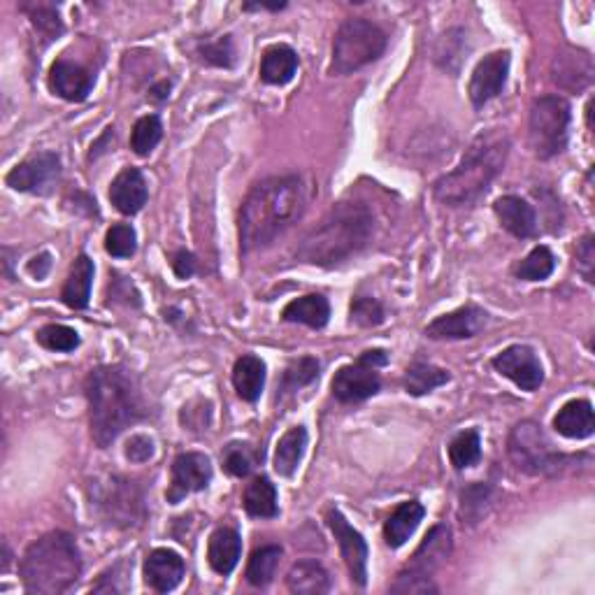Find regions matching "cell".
<instances>
[{
  "mask_svg": "<svg viewBox=\"0 0 595 595\" xmlns=\"http://www.w3.org/2000/svg\"><path fill=\"white\" fill-rule=\"evenodd\" d=\"M307 207V191L298 175L268 177L252 186L240 210V247L256 252L275 242Z\"/></svg>",
  "mask_w": 595,
  "mask_h": 595,
  "instance_id": "1",
  "label": "cell"
},
{
  "mask_svg": "<svg viewBox=\"0 0 595 595\" xmlns=\"http://www.w3.org/2000/svg\"><path fill=\"white\" fill-rule=\"evenodd\" d=\"M89 424L96 447L107 449L128 426L147 417L138 377L121 365H100L86 375Z\"/></svg>",
  "mask_w": 595,
  "mask_h": 595,
  "instance_id": "2",
  "label": "cell"
},
{
  "mask_svg": "<svg viewBox=\"0 0 595 595\" xmlns=\"http://www.w3.org/2000/svg\"><path fill=\"white\" fill-rule=\"evenodd\" d=\"M510 154V135L500 128L479 133L456 170L435 182V198L447 207H468L489 191Z\"/></svg>",
  "mask_w": 595,
  "mask_h": 595,
  "instance_id": "3",
  "label": "cell"
},
{
  "mask_svg": "<svg viewBox=\"0 0 595 595\" xmlns=\"http://www.w3.org/2000/svg\"><path fill=\"white\" fill-rule=\"evenodd\" d=\"M375 233V217L363 203H338L324 221L303 240L296 256L303 263L333 265L349 261L370 245Z\"/></svg>",
  "mask_w": 595,
  "mask_h": 595,
  "instance_id": "4",
  "label": "cell"
},
{
  "mask_svg": "<svg viewBox=\"0 0 595 595\" xmlns=\"http://www.w3.org/2000/svg\"><path fill=\"white\" fill-rule=\"evenodd\" d=\"M82 575V556L73 535L54 530L24 551L19 563L21 584L28 593L59 595L73 589Z\"/></svg>",
  "mask_w": 595,
  "mask_h": 595,
  "instance_id": "5",
  "label": "cell"
},
{
  "mask_svg": "<svg viewBox=\"0 0 595 595\" xmlns=\"http://www.w3.org/2000/svg\"><path fill=\"white\" fill-rule=\"evenodd\" d=\"M386 49V33L363 17L347 19L335 33L333 75H351L375 63Z\"/></svg>",
  "mask_w": 595,
  "mask_h": 595,
  "instance_id": "6",
  "label": "cell"
},
{
  "mask_svg": "<svg viewBox=\"0 0 595 595\" xmlns=\"http://www.w3.org/2000/svg\"><path fill=\"white\" fill-rule=\"evenodd\" d=\"M91 505L110 526L131 528L145 519V496L131 479L110 475L96 479L89 486Z\"/></svg>",
  "mask_w": 595,
  "mask_h": 595,
  "instance_id": "7",
  "label": "cell"
},
{
  "mask_svg": "<svg viewBox=\"0 0 595 595\" xmlns=\"http://www.w3.org/2000/svg\"><path fill=\"white\" fill-rule=\"evenodd\" d=\"M570 105L561 96H542L533 100L528 119L530 147L537 159H554L568 145Z\"/></svg>",
  "mask_w": 595,
  "mask_h": 595,
  "instance_id": "8",
  "label": "cell"
},
{
  "mask_svg": "<svg viewBox=\"0 0 595 595\" xmlns=\"http://www.w3.org/2000/svg\"><path fill=\"white\" fill-rule=\"evenodd\" d=\"M507 451H510L514 468L526 475H554L565 461V456L558 454L537 421H519L507 440Z\"/></svg>",
  "mask_w": 595,
  "mask_h": 595,
  "instance_id": "9",
  "label": "cell"
},
{
  "mask_svg": "<svg viewBox=\"0 0 595 595\" xmlns=\"http://www.w3.org/2000/svg\"><path fill=\"white\" fill-rule=\"evenodd\" d=\"M61 179V159L52 152L35 154L21 161L17 168L7 172L5 182L10 189L35 196H49Z\"/></svg>",
  "mask_w": 595,
  "mask_h": 595,
  "instance_id": "10",
  "label": "cell"
},
{
  "mask_svg": "<svg viewBox=\"0 0 595 595\" xmlns=\"http://www.w3.org/2000/svg\"><path fill=\"white\" fill-rule=\"evenodd\" d=\"M212 482V463L205 454L198 451H186L179 454L172 463V479L168 489V503L177 505L179 500H184L189 493L207 489V484Z\"/></svg>",
  "mask_w": 595,
  "mask_h": 595,
  "instance_id": "11",
  "label": "cell"
},
{
  "mask_svg": "<svg viewBox=\"0 0 595 595\" xmlns=\"http://www.w3.org/2000/svg\"><path fill=\"white\" fill-rule=\"evenodd\" d=\"M493 368L510 379L521 391H537L544 382V370L537 354L523 344H512L493 358Z\"/></svg>",
  "mask_w": 595,
  "mask_h": 595,
  "instance_id": "12",
  "label": "cell"
},
{
  "mask_svg": "<svg viewBox=\"0 0 595 595\" xmlns=\"http://www.w3.org/2000/svg\"><path fill=\"white\" fill-rule=\"evenodd\" d=\"M328 526H331L335 540L340 544L351 582L363 589L368 584V544H365L363 535L358 530L349 526V521L338 510L328 512Z\"/></svg>",
  "mask_w": 595,
  "mask_h": 595,
  "instance_id": "13",
  "label": "cell"
},
{
  "mask_svg": "<svg viewBox=\"0 0 595 595\" xmlns=\"http://www.w3.org/2000/svg\"><path fill=\"white\" fill-rule=\"evenodd\" d=\"M489 326V314L477 305L458 307L456 312L442 314L426 326L430 340H470Z\"/></svg>",
  "mask_w": 595,
  "mask_h": 595,
  "instance_id": "14",
  "label": "cell"
},
{
  "mask_svg": "<svg viewBox=\"0 0 595 595\" xmlns=\"http://www.w3.org/2000/svg\"><path fill=\"white\" fill-rule=\"evenodd\" d=\"M510 75V52H493L477 63L470 80V100L475 107H484L500 96Z\"/></svg>",
  "mask_w": 595,
  "mask_h": 595,
  "instance_id": "15",
  "label": "cell"
},
{
  "mask_svg": "<svg viewBox=\"0 0 595 595\" xmlns=\"http://www.w3.org/2000/svg\"><path fill=\"white\" fill-rule=\"evenodd\" d=\"M379 375H377V368H372V365L358 361L354 365H344L338 372H335L333 377V396L340 400V403H363V400H368L375 396L379 391Z\"/></svg>",
  "mask_w": 595,
  "mask_h": 595,
  "instance_id": "16",
  "label": "cell"
},
{
  "mask_svg": "<svg viewBox=\"0 0 595 595\" xmlns=\"http://www.w3.org/2000/svg\"><path fill=\"white\" fill-rule=\"evenodd\" d=\"M49 89L70 103H82L93 89V75L80 63L61 59L49 70Z\"/></svg>",
  "mask_w": 595,
  "mask_h": 595,
  "instance_id": "17",
  "label": "cell"
},
{
  "mask_svg": "<svg viewBox=\"0 0 595 595\" xmlns=\"http://www.w3.org/2000/svg\"><path fill=\"white\" fill-rule=\"evenodd\" d=\"M184 570V558L177 551L154 549L145 561V582L156 593H168L182 582Z\"/></svg>",
  "mask_w": 595,
  "mask_h": 595,
  "instance_id": "18",
  "label": "cell"
},
{
  "mask_svg": "<svg viewBox=\"0 0 595 595\" xmlns=\"http://www.w3.org/2000/svg\"><path fill=\"white\" fill-rule=\"evenodd\" d=\"M147 182L138 168H124L110 186V200L121 214L133 217L147 203Z\"/></svg>",
  "mask_w": 595,
  "mask_h": 595,
  "instance_id": "19",
  "label": "cell"
},
{
  "mask_svg": "<svg viewBox=\"0 0 595 595\" xmlns=\"http://www.w3.org/2000/svg\"><path fill=\"white\" fill-rule=\"evenodd\" d=\"M493 210H496L505 231H510L514 238L526 240L537 233V217L528 200L519 196H503L496 200Z\"/></svg>",
  "mask_w": 595,
  "mask_h": 595,
  "instance_id": "20",
  "label": "cell"
},
{
  "mask_svg": "<svg viewBox=\"0 0 595 595\" xmlns=\"http://www.w3.org/2000/svg\"><path fill=\"white\" fill-rule=\"evenodd\" d=\"M449 554H451V530L449 526L440 523V526H435L424 537V542H421L419 549L414 551L412 561L407 568L430 575V572L437 570L444 561H447Z\"/></svg>",
  "mask_w": 595,
  "mask_h": 595,
  "instance_id": "21",
  "label": "cell"
},
{
  "mask_svg": "<svg viewBox=\"0 0 595 595\" xmlns=\"http://www.w3.org/2000/svg\"><path fill=\"white\" fill-rule=\"evenodd\" d=\"M242 554V540L238 530L233 528H217L207 542V561L210 568L221 577H228L235 570Z\"/></svg>",
  "mask_w": 595,
  "mask_h": 595,
  "instance_id": "22",
  "label": "cell"
},
{
  "mask_svg": "<svg viewBox=\"0 0 595 595\" xmlns=\"http://www.w3.org/2000/svg\"><path fill=\"white\" fill-rule=\"evenodd\" d=\"M554 428L556 433L568 437V440H584V437H591L595 430L593 405L589 400H570V403L563 405V410L556 414Z\"/></svg>",
  "mask_w": 595,
  "mask_h": 595,
  "instance_id": "23",
  "label": "cell"
},
{
  "mask_svg": "<svg viewBox=\"0 0 595 595\" xmlns=\"http://www.w3.org/2000/svg\"><path fill=\"white\" fill-rule=\"evenodd\" d=\"M424 505L417 503V500H410V503H403L396 507L389 519L384 523V540L391 549L403 547V544L410 540V535L419 528V523L424 521Z\"/></svg>",
  "mask_w": 595,
  "mask_h": 595,
  "instance_id": "24",
  "label": "cell"
},
{
  "mask_svg": "<svg viewBox=\"0 0 595 595\" xmlns=\"http://www.w3.org/2000/svg\"><path fill=\"white\" fill-rule=\"evenodd\" d=\"M93 272H96V268H93L91 258L86 254L77 256V261L73 263V268H70V275L61 291L63 303H66L70 310H84V307L89 305Z\"/></svg>",
  "mask_w": 595,
  "mask_h": 595,
  "instance_id": "25",
  "label": "cell"
},
{
  "mask_svg": "<svg viewBox=\"0 0 595 595\" xmlns=\"http://www.w3.org/2000/svg\"><path fill=\"white\" fill-rule=\"evenodd\" d=\"M282 317L284 321H289V324H303L319 331V328H324L328 319H331V305H328V300L319 296V293H310V296L291 300V303L284 307Z\"/></svg>",
  "mask_w": 595,
  "mask_h": 595,
  "instance_id": "26",
  "label": "cell"
},
{
  "mask_svg": "<svg viewBox=\"0 0 595 595\" xmlns=\"http://www.w3.org/2000/svg\"><path fill=\"white\" fill-rule=\"evenodd\" d=\"M233 386L242 400L256 403L265 386V363L261 358L252 354L238 358L233 368Z\"/></svg>",
  "mask_w": 595,
  "mask_h": 595,
  "instance_id": "27",
  "label": "cell"
},
{
  "mask_svg": "<svg viewBox=\"0 0 595 595\" xmlns=\"http://www.w3.org/2000/svg\"><path fill=\"white\" fill-rule=\"evenodd\" d=\"M286 586L298 595H321L331 591V577L317 561H300L286 575Z\"/></svg>",
  "mask_w": 595,
  "mask_h": 595,
  "instance_id": "28",
  "label": "cell"
},
{
  "mask_svg": "<svg viewBox=\"0 0 595 595\" xmlns=\"http://www.w3.org/2000/svg\"><path fill=\"white\" fill-rule=\"evenodd\" d=\"M298 70V54L291 47H270L261 59V80L265 84H289Z\"/></svg>",
  "mask_w": 595,
  "mask_h": 595,
  "instance_id": "29",
  "label": "cell"
},
{
  "mask_svg": "<svg viewBox=\"0 0 595 595\" xmlns=\"http://www.w3.org/2000/svg\"><path fill=\"white\" fill-rule=\"evenodd\" d=\"M307 447V430L303 426H293L279 437L275 451V470L277 475L291 477L298 470L300 458Z\"/></svg>",
  "mask_w": 595,
  "mask_h": 595,
  "instance_id": "30",
  "label": "cell"
},
{
  "mask_svg": "<svg viewBox=\"0 0 595 595\" xmlns=\"http://www.w3.org/2000/svg\"><path fill=\"white\" fill-rule=\"evenodd\" d=\"M247 514L256 516V519H275L279 514L277 505V489L268 477H256L247 484L245 496H242Z\"/></svg>",
  "mask_w": 595,
  "mask_h": 595,
  "instance_id": "31",
  "label": "cell"
},
{
  "mask_svg": "<svg viewBox=\"0 0 595 595\" xmlns=\"http://www.w3.org/2000/svg\"><path fill=\"white\" fill-rule=\"evenodd\" d=\"M451 379V375L447 370L437 368V365H430V363H412L410 368L405 372V389L407 393H412V396H426V393L440 389Z\"/></svg>",
  "mask_w": 595,
  "mask_h": 595,
  "instance_id": "32",
  "label": "cell"
},
{
  "mask_svg": "<svg viewBox=\"0 0 595 595\" xmlns=\"http://www.w3.org/2000/svg\"><path fill=\"white\" fill-rule=\"evenodd\" d=\"M279 561H282V547L277 544H265L256 549L247 565V582L252 586H268L275 577Z\"/></svg>",
  "mask_w": 595,
  "mask_h": 595,
  "instance_id": "33",
  "label": "cell"
},
{
  "mask_svg": "<svg viewBox=\"0 0 595 595\" xmlns=\"http://www.w3.org/2000/svg\"><path fill=\"white\" fill-rule=\"evenodd\" d=\"M449 458L456 470L472 468L479 458H482V440H479L477 430H463L454 437L449 444Z\"/></svg>",
  "mask_w": 595,
  "mask_h": 595,
  "instance_id": "34",
  "label": "cell"
},
{
  "mask_svg": "<svg viewBox=\"0 0 595 595\" xmlns=\"http://www.w3.org/2000/svg\"><path fill=\"white\" fill-rule=\"evenodd\" d=\"M556 268V258L549 252V247H535L523 261L516 265V277L526 282H542Z\"/></svg>",
  "mask_w": 595,
  "mask_h": 595,
  "instance_id": "35",
  "label": "cell"
},
{
  "mask_svg": "<svg viewBox=\"0 0 595 595\" xmlns=\"http://www.w3.org/2000/svg\"><path fill=\"white\" fill-rule=\"evenodd\" d=\"M163 138V124L156 114H147V117L138 119V124L133 126L131 135V149L135 154L147 156L152 154L156 145H159Z\"/></svg>",
  "mask_w": 595,
  "mask_h": 595,
  "instance_id": "36",
  "label": "cell"
},
{
  "mask_svg": "<svg viewBox=\"0 0 595 595\" xmlns=\"http://www.w3.org/2000/svg\"><path fill=\"white\" fill-rule=\"evenodd\" d=\"M319 361L312 356H305V358H298V361L289 363V368L284 370L282 375V386H279V391L282 393H293L298 389H303V386L312 384L314 379L319 377Z\"/></svg>",
  "mask_w": 595,
  "mask_h": 595,
  "instance_id": "37",
  "label": "cell"
},
{
  "mask_svg": "<svg viewBox=\"0 0 595 595\" xmlns=\"http://www.w3.org/2000/svg\"><path fill=\"white\" fill-rule=\"evenodd\" d=\"M554 68H558V70H554V73H556L554 80L558 84H563L565 77H577L575 82H577L579 89H584V86L589 84L591 77H593L591 59H589V54H584V52H577L572 56H558Z\"/></svg>",
  "mask_w": 595,
  "mask_h": 595,
  "instance_id": "38",
  "label": "cell"
},
{
  "mask_svg": "<svg viewBox=\"0 0 595 595\" xmlns=\"http://www.w3.org/2000/svg\"><path fill=\"white\" fill-rule=\"evenodd\" d=\"M221 461H224V468L228 475L247 477L256 465V454L254 449L245 442H231L228 447H224V451H221Z\"/></svg>",
  "mask_w": 595,
  "mask_h": 595,
  "instance_id": "39",
  "label": "cell"
},
{
  "mask_svg": "<svg viewBox=\"0 0 595 595\" xmlns=\"http://www.w3.org/2000/svg\"><path fill=\"white\" fill-rule=\"evenodd\" d=\"M21 12H26L31 17L33 26L42 31L49 38H56V35L63 33V21L59 17V10L54 5L47 3H26L21 5Z\"/></svg>",
  "mask_w": 595,
  "mask_h": 595,
  "instance_id": "40",
  "label": "cell"
},
{
  "mask_svg": "<svg viewBox=\"0 0 595 595\" xmlns=\"http://www.w3.org/2000/svg\"><path fill=\"white\" fill-rule=\"evenodd\" d=\"M38 342L49 351H75L80 347V335H77L75 328L49 324L38 331Z\"/></svg>",
  "mask_w": 595,
  "mask_h": 595,
  "instance_id": "41",
  "label": "cell"
},
{
  "mask_svg": "<svg viewBox=\"0 0 595 595\" xmlns=\"http://www.w3.org/2000/svg\"><path fill=\"white\" fill-rule=\"evenodd\" d=\"M105 249L114 258H131L138 249V238L128 224H114L105 235Z\"/></svg>",
  "mask_w": 595,
  "mask_h": 595,
  "instance_id": "42",
  "label": "cell"
},
{
  "mask_svg": "<svg viewBox=\"0 0 595 595\" xmlns=\"http://www.w3.org/2000/svg\"><path fill=\"white\" fill-rule=\"evenodd\" d=\"M200 61L207 63V66H219V68H231L235 61V49L231 35H224V38L205 42V45L198 47Z\"/></svg>",
  "mask_w": 595,
  "mask_h": 595,
  "instance_id": "43",
  "label": "cell"
},
{
  "mask_svg": "<svg viewBox=\"0 0 595 595\" xmlns=\"http://www.w3.org/2000/svg\"><path fill=\"white\" fill-rule=\"evenodd\" d=\"M391 593H410V595H426V593H437V586L433 584L430 575H424V572L417 570H403L398 575L396 582L391 584Z\"/></svg>",
  "mask_w": 595,
  "mask_h": 595,
  "instance_id": "44",
  "label": "cell"
},
{
  "mask_svg": "<svg viewBox=\"0 0 595 595\" xmlns=\"http://www.w3.org/2000/svg\"><path fill=\"white\" fill-rule=\"evenodd\" d=\"M349 314H351V324L363 326V328L379 326L384 321V307L379 305L375 298H365V296L354 298Z\"/></svg>",
  "mask_w": 595,
  "mask_h": 595,
  "instance_id": "45",
  "label": "cell"
},
{
  "mask_svg": "<svg viewBox=\"0 0 595 595\" xmlns=\"http://www.w3.org/2000/svg\"><path fill=\"white\" fill-rule=\"evenodd\" d=\"M489 496H491V489L484 484H475L470 486V489H465L461 496V519H468L470 523H475L479 516L486 512Z\"/></svg>",
  "mask_w": 595,
  "mask_h": 595,
  "instance_id": "46",
  "label": "cell"
},
{
  "mask_svg": "<svg viewBox=\"0 0 595 595\" xmlns=\"http://www.w3.org/2000/svg\"><path fill=\"white\" fill-rule=\"evenodd\" d=\"M593 235H586V238L577 245V270L582 272L584 279L593 284V265H595V245Z\"/></svg>",
  "mask_w": 595,
  "mask_h": 595,
  "instance_id": "47",
  "label": "cell"
},
{
  "mask_svg": "<svg viewBox=\"0 0 595 595\" xmlns=\"http://www.w3.org/2000/svg\"><path fill=\"white\" fill-rule=\"evenodd\" d=\"M154 456V442L147 435H133L126 444V458L133 463H147Z\"/></svg>",
  "mask_w": 595,
  "mask_h": 595,
  "instance_id": "48",
  "label": "cell"
},
{
  "mask_svg": "<svg viewBox=\"0 0 595 595\" xmlns=\"http://www.w3.org/2000/svg\"><path fill=\"white\" fill-rule=\"evenodd\" d=\"M131 293L135 296L131 282H126L124 277L114 272L112 282H110V286H107V298H110V303H117V300H126V303H131V300H133L135 305H140V300L131 298Z\"/></svg>",
  "mask_w": 595,
  "mask_h": 595,
  "instance_id": "49",
  "label": "cell"
},
{
  "mask_svg": "<svg viewBox=\"0 0 595 595\" xmlns=\"http://www.w3.org/2000/svg\"><path fill=\"white\" fill-rule=\"evenodd\" d=\"M172 268H175V275L179 279L191 277L193 272H196V256L191 252H177L175 261H172Z\"/></svg>",
  "mask_w": 595,
  "mask_h": 595,
  "instance_id": "50",
  "label": "cell"
},
{
  "mask_svg": "<svg viewBox=\"0 0 595 595\" xmlns=\"http://www.w3.org/2000/svg\"><path fill=\"white\" fill-rule=\"evenodd\" d=\"M49 268H52V261H49V254H40V256H35L33 261L28 263V272H31V275H33V277H38V279L47 277Z\"/></svg>",
  "mask_w": 595,
  "mask_h": 595,
  "instance_id": "51",
  "label": "cell"
},
{
  "mask_svg": "<svg viewBox=\"0 0 595 595\" xmlns=\"http://www.w3.org/2000/svg\"><path fill=\"white\" fill-rule=\"evenodd\" d=\"M358 361L368 363V365H372V368H384L389 358H386V354L382 349H372V351H365V354L358 358Z\"/></svg>",
  "mask_w": 595,
  "mask_h": 595,
  "instance_id": "52",
  "label": "cell"
},
{
  "mask_svg": "<svg viewBox=\"0 0 595 595\" xmlns=\"http://www.w3.org/2000/svg\"><path fill=\"white\" fill-rule=\"evenodd\" d=\"M168 96H170V82H161V84L154 89V98L166 100Z\"/></svg>",
  "mask_w": 595,
  "mask_h": 595,
  "instance_id": "53",
  "label": "cell"
}]
</instances>
